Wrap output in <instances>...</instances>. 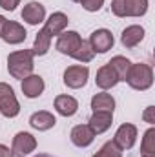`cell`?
<instances>
[{
  "label": "cell",
  "mask_w": 155,
  "mask_h": 157,
  "mask_svg": "<svg viewBox=\"0 0 155 157\" xmlns=\"http://www.w3.org/2000/svg\"><path fill=\"white\" fill-rule=\"evenodd\" d=\"M82 44V39L77 31H62L57 39V51L62 53V55H68V57H73V53L78 49V46Z\"/></svg>",
  "instance_id": "obj_8"
},
{
  "label": "cell",
  "mask_w": 155,
  "mask_h": 157,
  "mask_svg": "<svg viewBox=\"0 0 155 157\" xmlns=\"http://www.w3.org/2000/svg\"><path fill=\"white\" fill-rule=\"evenodd\" d=\"M55 110L62 117H73L78 112V101L71 95H57L55 97Z\"/></svg>",
  "instance_id": "obj_16"
},
{
  "label": "cell",
  "mask_w": 155,
  "mask_h": 157,
  "mask_svg": "<svg viewBox=\"0 0 155 157\" xmlns=\"http://www.w3.org/2000/svg\"><path fill=\"white\" fill-rule=\"evenodd\" d=\"M18 4H20V0H0V7L6 11H15Z\"/></svg>",
  "instance_id": "obj_28"
},
{
  "label": "cell",
  "mask_w": 155,
  "mask_h": 157,
  "mask_svg": "<svg viewBox=\"0 0 155 157\" xmlns=\"http://www.w3.org/2000/svg\"><path fill=\"white\" fill-rule=\"evenodd\" d=\"M93 57H95V51L91 49V46H89L88 40H82V44L78 46V49L73 53V59L78 60L80 64H88V62H91Z\"/></svg>",
  "instance_id": "obj_24"
},
{
  "label": "cell",
  "mask_w": 155,
  "mask_h": 157,
  "mask_svg": "<svg viewBox=\"0 0 155 157\" xmlns=\"http://www.w3.org/2000/svg\"><path fill=\"white\" fill-rule=\"evenodd\" d=\"M37 148V139L29 133V132H18L15 137H13V146H11V152L15 157H24L31 152H35Z\"/></svg>",
  "instance_id": "obj_6"
},
{
  "label": "cell",
  "mask_w": 155,
  "mask_h": 157,
  "mask_svg": "<svg viewBox=\"0 0 155 157\" xmlns=\"http://www.w3.org/2000/svg\"><path fill=\"white\" fill-rule=\"evenodd\" d=\"M113 124V113H104V112H93V115L88 121V126L95 135H100L108 132Z\"/></svg>",
  "instance_id": "obj_15"
},
{
  "label": "cell",
  "mask_w": 155,
  "mask_h": 157,
  "mask_svg": "<svg viewBox=\"0 0 155 157\" xmlns=\"http://www.w3.org/2000/svg\"><path fill=\"white\" fill-rule=\"evenodd\" d=\"M95 84L100 88V90H112L119 84V78H117L115 71L112 70L110 64H104L97 70V77H95Z\"/></svg>",
  "instance_id": "obj_18"
},
{
  "label": "cell",
  "mask_w": 155,
  "mask_h": 157,
  "mask_svg": "<svg viewBox=\"0 0 155 157\" xmlns=\"http://www.w3.org/2000/svg\"><path fill=\"white\" fill-rule=\"evenodd\" d=\"M93 157H122V150L117 146L113 141H108L100 146L99 152H95Z\"/></svg>",
  "instance_id": "obj_25"
},
{
  "label": "cell",
  "mask_w": 155,
  "mask_h": 157,
  "mask_svg": "<svg viewBox=\"0 0 155 157\" xmlns=\"http://www.w3.org/2000/svg\"><path fill=\"white\" fill-rule=\"evenodd\" d=\"M71 2H80V0H71Z\"/></svg>",
  "instance_id": "obj_33"
},
{
  "label": "cell",
  "mask_w": 155,
  "mask_h": 157,
  "mask_svg": "<svg viewBox=\"0 0 155 157\" xmlns=\"http://www.w3.org/2000/svg\"><path fill=\"white\" fill-rule=\"evenodd\" d=\"M57 124V119L51 112H46V110H40L35 112L31 117H29V126L33 130H39V132H47L51 130L53 126Z\"/></svg>",
  "instance_id": "obj_17"
},
{
  "label": "cell",
  "mask_w": 155,
  "mask_h": 157,
  "mask_svg": "<svg viewBox=\"0 0 155 157\" xmlns=\"http://www.w3.org/2000/svg\"><path fill=\"white\" fill-rule=\"evenodd\" d=\"M78 4H82V7L89 13H97L100 11V7L104 6V0H80Z\"/></svg>",
  "instance_id": "obj_26"
},
{
  "label": "cell",
  "mask_w": 155,
  "mask_h": 157,
  "mask_svg": "<svg viewBox=\"0 0 155 157\" xmlns=\"http://www.w3.org/2000/svg\"><path fill=\"white\" fill-rule=\"evenodd\" d=\"M0 113L7 119H13L20 113V102L13 88L6 82H0Z\"/></svg>",
  "instance_id": "obj_3"
},
{
  "label": "cell",
  "mask_w": 155,
  "mask_h": 157,
  "mask_svg": "<svg viewBox=\"0 0 155 157\" xmlns=\"http://www.w3.org/2000/svg\"><path fill=\"white\" fill-rule=\"evenodd\" d=\"M0 157H15V155H13V152L6 144H0Z\"/></svg>",
  "instance_id": "obj_30"
},
{
  "label": "cell",
  "mask_w": 155,
  "mask_h": 157,
  "mask_svg": "<svg viewBox=\"0 0 155 157\" xmlns=\"http://www.w3.org/2000/svg\"><path fill=\"white\" fill-rule=\"evenodd\" d=\"M0 39L4 40L6 44H11V46L22 44L24 40L28 39V31L24 29L22 24H18V22H15V20H6Z\"/></svg>",
  "instance_id": "obj_9"
},
{
  "label": "cell",
  "mask_w": 155,
  "mask_h": 157,
  "mask_svg": "<svg viewBox=\"0 0 155 157\" xmlns=\"http://www.w3.org/2000/svg\"><path fill=\"white\" fill-rule=\"evenodd\" d=\"M112 13L119 18H124V2L122 0H112Z\"/></svg>",
  "instance_id": "obj_27"
},
{
  "label": "cell",
  "mask_w": 155,
  "mask_h": 157,
  "mask_svg": "<svg viewBox=\"0 0 155 157\" xmlns=\"http://www.w3.org/2000/svg\"><path fill=\"white\" fill-rule=\"evenodd\" d=\"M142 40H144V28L139 26V24L128 26V28L122 31V35H120V42H122V46H124L126 49H131V48L139 46Z\"/></svg>",
  "instance_id": "obj_14"
},
{
  "label": "cell",
  "mask_w": 155,
  "mask_h": 157,
  "mask_svg": "<svg viewBox=\"0 0 155 157\" xmlns=\"http://www.w3.org/2000/svg\"><path fill=\"white\" fill-rule=\"evenodd\" d=\"M70 139H71V143H73L77 148H88V146L93 143L95 133L91 132V128H89L88 124H77V126L71 130Z\"/></svg>",
  "instance_id": "obj_13"
},
{
  "label": "cell",
  "mask_w": 155,
  "mask_h": 157,
  "mask_svg": "<svg viewBox=\"0 0 155 157\" xmlns=\"http://www.w3.org/2000/svg\"><path fill=\"white\" fill-rule=\"evenodd\" d=\"M33 157H53V155H49V154H39V155H33Z\"/></svg>",
  "instance_id": "obj_32"
},
{
  "label": "cell",
  "mask_w": 155,
  "mask_h": 157,
  "mask_svg": "<svg viewBox=\"0 0 155 157\" xmlns=\"http://www.w3.org/2000/svg\"><path fill=\"white\" fill-rule=\"evenodd\" d=\"M135 141H137V126L131 124V122H124L119 126V130L115 132V137H113V143L120 150H130L135 146Z\"/></svg>",
  "instance_id": "obj_7"
},
{
  "label": "cell",
  "mask_w": 155,
  "mask_h": 157,
  "mask_svg": "<svg viewBox=\"0 0 155 157\" xmlns=\"http://www.w3.org/2000/svg\"><path fill=\"white\" fill-rule=\"evenodd\" d=\"M35 55L31 49H18L7 55V71L13 78H26L28 75L33 73L35 68Z\"/></svg>",
  "instance_id": "obj_1"
},
{
  "label": "cell",
  "mask_w": 155,
  "mask_h": 157,
  "mask_svg": "<svg viewBox=\"0 0 155 157\" xmlns=\"http://www.w3.org/2000/svg\"><path fill=\"white\" fill-rule=\"evenodd\" d=\"M46 24H44V29L53 37V35H60L62 31H66V28H68V22H70V18H68V15L66 13H62V11H55V13H51L49 17H47V20H44Z\"/></svg>",
  "instance_id": "obj_12"
},
{
  "label": "cell",
  "mask_w": 155,
  "mask_h": 157,
  "mask_svg": "<svg viewBox=\"0 0 155 157\" xmlns=\"http://www.w3.org/2000/svg\"><path fill=\"white\" fill-rule=\"evenodd\" d=\"M49 48H51V35L42 28L39 33H37V37H35V42H33L31 51H33L35 57H44V55L49 51Z\"/></svg>",
  "instance_id": "obj_20"
},
{
  "label": "cell",
  "mask_w": 155,
  "mask_h": 157,
  "mask_svg": "<svg viewBox=\"0 0 155 157\" xmlns=\"http://www.w3.org/2000/svg\"><path fill=\"white\" fill-rule=\"evenodd\" d=\"M126 82L130 88L137 90V91H146L152 88L153 84V70L150 64L139 62V64H131L128 75H126Z\"/></svg>",
  "instance_id": "obj_2"
},
{
  "label": "cell",
  "mask_w": 155,
  "mask_h": 157,
  "mask_svg": "<svg viewBox=\"0 0 155 157\" xmlns=\"http://www.w3.org/2000/svg\"><path fill=\"white\" fill-rule=\"evenodd\" d=\"M88 77H89V70L88 66L84 64H73L70 68H66L64 71V84L71 90H78V88H84L86 82H88Z\"/></svg>",
  "instance_id": "obj_4"
},
{
  "label": "cell",
  "mask_w": 155,
  "mask_h": 157,
  "mask_svg": "<svg viewBox=\"0 0 155 157\" xmlns=\"http://www.w3.org/2000/svg\"><path fill=\"white\" fill-rule=\"evenodd\" d=\"M4 24H6V17L0 15V35H2V29H4Z\"/></svg>",
  "instance_id": "obj_31"
},
{
  "label": "cell",
  "mask_w": 155,
  "mask_h": 157,
  "mask_svg": "<svg viewBox=\"0 0 155 157\" xmlns=\"http://www.w3.org/2000/svg\"><path fill=\"white\" fill-rule=\"evenodd\" d=\"M142 119H144L148 124H153V122H155V108H153V106H148V108L144 110Z\"/></svg>",
  "instance_id": "obj_29"
},
{
  "label": "cell",
  "mask_w": 155,
  "mask_h": 157,
  "mask_svg": "<svg viewBox=\"0 0 155 157\" xmlns=\"http://www.w3.org/2000/svg\"><path fill=\"white\" fill-rule=\"evenodd\" d=\"M89 46H91V49L95 51V53H108L112 48H113V44H115V39H113V35H112V31L110 29H106V28H100V29H95L91 35H89Z\"/></svg>",
  "instance_id": "obj_5"
},
{
  "label": "cell",
  "mask_w": 155,
  "mask_h": 157,
  "mask_svg": "<svg viewBox=\"0 0 155 157\" xmlns=\"http://www.w3.org/2000/svg\"><path fill=\"white\" fill-rule=\"evenodd\" d=\"M22 20L29 26H39L40 22L46 20V7L40 2H29L24 6L22 13H20Z\"/></svg>",
  "instance_id": "obj_10"
},
{
  "label": "cell",
  "mask_w": 155,
  "mask_h": 157,
  "mask_svg": "<svg viewBox=\"0 0 155 157\" xmlns=\"http://www.w3.org/2000/svg\"><path fill=\"white\" fill-rule=\"evenodd\" d=\"M20 88H22V93H24L28 99H39L40 95L44 93L46 84H44V78L40 77V75L31 73V75H28L26 78H22Z\"/></svg>",
  "instance_id": "obj_11"
},
{
  "label": "cell",
  "mask_w": 155,
  "mask_h": 157,
  "mask_svg": "<svg viewBox=\"0 0 155 157\" xmlns=\"http://www.w3.org/2000/svg\"><path fill=\"white\" fill-rule=\"evenodd\" d=\"M141 152H142V157H155V128H148L144 132Z\"/></svg>",
  "instance_id": "obj_23"
},
{
  "label": "cell",
  "mask_w": 155,
  "mask_h": 157,
  "mask_svg": "<svg viewBox=\"0 0 155 157\" xmlns=\"http://www.w3.org/2000/svg\"><path fill=\"white\" fill-rule=\"evenodd\" d=\"M108 64L112 66V70L115 71L117 78H119V82H120V80H126V75H128V71H130V68H131L133 62H131L130 59L122 57V55H117V57H113Z\"/></svg>",
  "instance_id": "obj_21"
},
{
  "label": "cell",
  "mask_w": 155,
  "mask_h": 157,
  "mask_svg": "<svg viewBox=\"0 0 155 157\" xmlns=\"http://www.w3.org/2000/svg\"><path fill=\"white\" fill-rule=\"evenodd\" d=\"M124 17H142L148 11V0H122Z\"/></svg>",
  "instance_id": "obj_22"
},
{
  "label": "cell",
  "mask_w": 155,
  "mask_h": 157,
  "mask_svg": "<svg viewBox=\"0 0 155 157\" xmlns=\"http://www.w3.org/2000/svg\"><path fill=\"white\" fill-rule=\"evenodd\" d=\"M91 110L93 112H104V113H113L115 112V99L102 91V93H97L91 97Z\"/></svg>",
  "instance_id": "obj_19"
}]
</instances>
